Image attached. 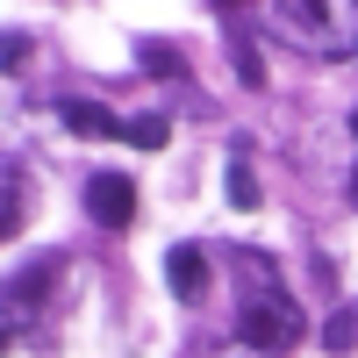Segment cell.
<instances>
[{
    "label": "cell",
    "mask_w": 358,
    "mask_h": 358,
    "mask_svg": "<svg viewBox=\"0 0 358 358\" xmlns=\"http://www.w3.org/2000/svg\"><path fill=\"white\" fill-rule=\"evenodd\" d=\"M265 29L308 57H358V0H273Z\"/></svg>",
    "instance_id": "obj_1"
},
{
    "label": "cell",
    "mask_w": 358,
    "mask_h": 358,
    "mask_svg": "<svg viewBox=\"0 0 358 358\" xmlns=\"http://www.w3.org/2000/svg\"><path fill=\"white\" fill-rule=\"evenodd\" d=\"M165 280H172V294H179V301H201V294H208V251L201 244H172L165 251Z\"/></svg>",
    "instance_id": "obj_4"
},
{
    "label": "cell",
    "mask_w": 358,
    "mask_h": 358,
    "mask_svg": "<svg viewBox=\"0 0 358 358\" xmlns=\"http://www.w3.org/2000/svg\"><path fill=\"white\" fill-rule=\"evenodd\" d=\"M86 215L108 222V229H122L136 215V187H129L122 172H94V179H86Z\"/></svg>",
    "instance_id": "obj_3"
},
{
    "label": "cell",
    "mask_w": 358,
    "mask_h": 358,
    "mask_svg": "<svg viewBox=\"0 0 358 358\" xmlns=\"http://www.w3.org/2000/svg\"><path fill=\"white\" fill-rule=\"evenodd\" d=\"M322 344L330 351H358V308H337L330 322H322Z\"/></svg>",
    "instance_id": "obj_6"
},
{
    "label": "cell",
    "mask_w": 358,
    "mask_h": 358,
    "mask_svg": "<svg viewBox=\"0 0 358 358\" xmlns=\"http://www.w3.org/2000/svg\"><path fill=\"white\" fill-rule=\"evenodd\" d=\"M57 122H65L72 136H122V143H129V122H122V115H108V108H94V101H65V108H57Z\"/></svg>",
    "instance_id": "obj_5"
},
{
    "label": "cell",
    "mask_w": 358,
    "mask_h": 358,
    "mask_svg": "<svg viewBox=\"0 0 358 358\" xmlns=\"http://www.w3.org/2000/svg\"><path fill=\"white\" fill-rule=\"evenodd\" d=\"M294 337H301V301L280 294L273 280H251V287H244V308H236V344H251L258 358H273V351H287Z\"/></svg>",
    "instance_id": "obj_2"
},
{
    "label": "cell",
    "mask_w": 358,
    "mask_h": 358,
    "mask_svg": "<svg viewBox=\"0 0 358 358\" xmlns=\"http://www.w3.org/2000/svg\"><path fill=\"white\" fill-rule=\"evenodd\" d=\"M229 201H236V208H258V179H251V165H244V158L229 165Z\"/></svg>",
    "instance_id": "obj_7"
},
{
    "label": "cell",
    "mask_w": 358,
    "mask_h": 358,
    "mask_svg": "<svg viewBox=\"0 0 358 358\" xmlns=\"http://www.w3.org/2000/svg\"><path fill=\"white\" fill-rule=\"evenodd\" d=\"M351 136H358V115H351ZM351 201H358V165H351Z\"/></svg>",
    "instance_id": "obj_8"
}]
</instances>
